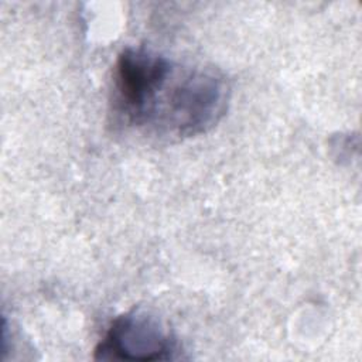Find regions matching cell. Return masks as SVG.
<instances>
[{
    "mask_svg": "<svg viewBox=\"0 0 362 362\" xmlns=\"http://www.w3.org/2000/svg\"><path fill=\"white\" fill-rule=\"evenodd\" d=\"M178 351L175 337L156 317L132 310L116 317L95 349L96 359L168 361Z\"/></svg>",
    "mask_w": 362,
    "mask_h": 362,
    "instance_id": "obj_2",
    "label": "cell"
},
{
    "mask_svg": "<svg viewBox=\"0 0 362 362\" xmlns=\"http://www.w3.org/2000/svg\"><path fill=\"white\" fill-rule=\"evenodd\" d=\"M229 85L214 68L178 64L146 47H127L113 68V115L160 139L194 137L225 115Z\"/></svg>",
    "mask_w": 362,
    "mask_h": 362,
    "instance_id": "obj_1",
    "label": "cell"
}]
</instances>
